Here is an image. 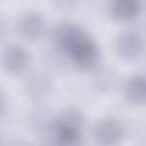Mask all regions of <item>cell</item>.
<instances>
[{"label":"cell","instance_id":"obj_1","mask_svg":"<svg viewBox=\"0 0 146 146\" xmlns=\"http://www.w3.org/2000/svg\"><path fill=\"white\" fill-rule=\"evenodd\" d=\"M51 41L80 70H94L100 60L97 42L84 29L74 23H58L51 31Z\"/></svg>","mask_w":146,"mask_h":146},{"label":"cell","instance_id":"obj_2","mask_svg":"<svg viewBox=\"0 0 146 146\" xmlns=\"http://www.w3.org/2000/svg\"><path fill=\"white\" fill-rule=\"evenodd\" d=\"M84 127L83 113L76 107H67L54 119L51 136L60 145H78L82 139Z\"/></svg>","mask_w":146,"mask_h":146},{"label":"cell","instance_id":"obj_3","mask_svg":"<svg viewBox=\"0 0 146 146\" xmlns=\"http://www.w3.org/2000/svg\"><path fill=\"white\" fill-rule=\"evenodd\" d=\"M145 42L143 36L136 31H123L114 41V52L123 62L137 59L144 51Z\"/></svg>","mask_w":146,"mask_h":146},{"label":"cell","instance_id":"obj_4","mask_svg":"<svg viewBox=\"0 0 146 146\" xmlns=\"http://www.w3.org/2000/svg\"><path fill=\"white\" fill-rule=\"evenodd\" d=\"M16 30L19 36L26 41L40 40L47 30V21L39 11H26L19 16Z\"/></svg>","mask_w":146,"mask_h":146},{"label":"cell","instance_id":"obj_5","mask_svg":"<svg viewBox=\"0 0 146 146\" xmlns=\"http://www.w3.org/2000/svg\"><path fill=\"white\" fill-rule=\"evenodd\" d=\"M92 137L99 145H117L124 138V128L119 120L113 117H105L98 120L94 125Z\"/></svg>","mask_w":146,"mask_h":146},{"label":"cell","instance_id":"obj_6","mask_svg":"<svg viewBox=\"0 0 146 146\" xmlns=\"http://www.w3.org/2000/svg\"><path fill=\"white\" fill-rule=\"evenodd\" d=\"M31 63V55L19 44H8L1 55L2 68L10 75L24 73Z\"/></svg>","mask_w":146,"mask_h":146},{"label":"cell","instance_id":"obj_7","mask_svg":"<svg viewBox=\"0 0 146 146\" xmlns=\"http://www.w3.org/2000/svg\"><path fill=\"white\" fill-rule=\"evenodd\" d=\"M141 9L140 0H110L108 14L115 22H129L136 18Z\"/></svg>","mask_w":146,"mask_h":146},{"label":"cell","instance_id":"obj_8","mask_svg":"<svg viewBox=\"0 0 146 146\" xmlns=\"http://www.w3.org/2000/svg\"><path fill=\"white\" fill-rule=\"evenodd\" d=\"M23 89L25 96L31 100H43L51 91V81L44 74L34 73L25 80Z\"/></svg>","mask_w":146,"mask_h":146},{"label":"cell","instance_id":"obj_9","mask_svg":"<svg viewBox=\"0 0 146 146\" xmlns=\"http://www.w3.org/2000/svg\"><path fill=\"white\" fill-rule=\"evenodd\" d=\"M125 99L133 105L146 103V75L137 74L129 78L123 87Z\"/></svg>","mask_w":146,"mask_h":146},{"label":"cell","instance_id":"obj_10","mask_svg":"<svg viewBox=\"0 0 146 146\" xmlns=\"http://www.w3.org/2000/svg\"><path fill=\"white\" fill-rule=\"evenodd\" d=\"M51 2L59 10H72L76 7L79 0H51Z\"/></svg>","mask_w":146,"mask_h":146},{"label":"cell","instance_id":"obj_11","mask_svg":"<svg viewBox=\"0 0 146 146\" xmlns=\"http://www.w3.org/2000/svg\"><path fill=\"white\" fill-rule=\"evenodd\" d=\"M145 2H146V0H145Z\"/></svg>","mask_w":146,"mask_h":146}]
</instances>
